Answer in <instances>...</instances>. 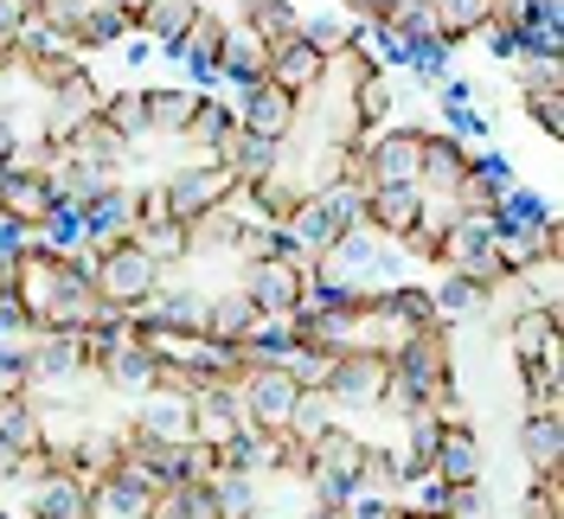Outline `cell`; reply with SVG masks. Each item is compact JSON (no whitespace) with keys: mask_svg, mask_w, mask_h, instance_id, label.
<instances>
[{"mask_svg":"<svg viewBox=\"0 0 564 519\" xmlns=\"http://www.w3.org/2000/svg\"><path fill=\"white\" fill-rule=\"evenodd\" d=\"M443 519H494L488 482H462V487H449V500H443Z\"/></svg>","mask_w":564,"mask_h":519,"instance_id":"681fc988","label":"cell"},{"mask_svg":"<svg viewBox=\"0 0 564 519\" xmlns=\"http://www.w3.org/2000/svg\"><path fill=\"white\" fill-rule=\"evenodd\" d=\"M430 13H436V33L449 45H468L494 20V0H430Z\"/></svg>","mask_w":564,"mask_h":519,"instance_id":"836d02e7","label":"cell"},{"mask_svg":"<svg viewBox=\"0 0 564 519\" xmlns=\"http://www.w3.org/2000/svg\"><path fill=\"white\" fill-rule=\"evenodd\" d=\"M257 327H263V309L250 302L245 289H225V295H212L206 302V340L245 346V340H257Z\"/></svg>","mask_w":564,"mask_h":519,"instance_id":"d6986e66","label":"cell"},{"mask_svg":"<svg viewBox=\"0 0 564 519\" xmlns=\"http://www.w3.org/2000/svg\"><path fill=\"white\" fill-rule=\"evenodd\" d=\"M20 7H26V13H33V7H39V0H20Z\"/></svg>","mask_w":564,"mask_h":519,"instance_id":"be15d7a7","label":"cell"},{"mask_svg":"<svg viewBox=\"0 0 564 519\" xmlns=\"http://www.w3.org/2000/svg\"><path fill=\"white\" fill-rule=\"evenodd\" d=\"M295 519H347V513H327V507H302Z\"/></svg>","mask_w":564,"mask_h":519,"instance_id":"91938a15","label":"cell"},{"mask_svg":"<svg viewBox=\"0 0 564 519\" xmlns=\"http://www.w3.org/2000/svg\"><path fill=\"white\" fill-rule=\"evenodd\" d=\"M20 26H26V7H20V0H0V39L13 45V39H20Z\"/></svg>","mask_w":564,"mask_h":519,"instance_id":"6f0895ef","label":"cell"},{"mask_svg":"<svg viewBox=\"0 0 564 519\" xmlns=\"http://www.w3.org/2000/svg\"><path fill=\"white\" fill-rule=\"evenodd\" d=\"M321 65H327V58H321L308 39H289V45H276V52H270V84H276V90H289L295 104H308V97L321 90Z\"/></svg>","mask_w":564,"mask_h":519,"instance_id":"ffe728a7","label":"cell"},{"mask_svg":"<svg viewBox=\"0 0 564 519\" xmlns=\"http://www.w3.org/2000/svg\"><path fill=\"white\" fill-rule=\"evenodd\" d=\"M129 238H135V186L109 180L84 206V250H109V244H129Z\"/></svg>","mask_w":564,"mask_h":519,"instance_id":"8992f818","label":"cell"},{"mask_svg":"<svg viewBox=\"0 0 564 519\" xmlns=\"http://www.w3.org/2000/svg\"><path fill=\"white\" fill-rule=\"evenodd\" d=\"M97 116H104L129 148L148 141V90H135V84H129V90H104V109H97Z\"/></svg>","mask_w":564,"mask_h":519,"instance_id":"8d00e7d4","label":"cell"},{"mask_svg":"<svg viewBox=\"0 0 564 519\" xmlns=\"http://www.w3.org/2000/svg\"><path fill=\"white\" fill-rule=\"evenodd\" d=\"M193 13H199V0H141V39L154 52H174L180 33L193 26Z\"/></svg>","mask_w":564,"mask_h":519,"instance_id":"4dcf8cb0","label":"cell"},{"mask_svg":"<svg viewBox=\"0 0 564 519\" xmlns=\"http://www.w3.org/2000/svg\"><path fill=\"white\" fill-rule=\"evenodd\" d=\"M359 455H366V436L347 430V423H327L315 443H308V468H321V475H347V482H352Z\"/></svg>","mask_w":564,"mask_h":519,"instance_id":"f1b7e54d","label":"cell"},{"mask_svg":"<svg viewBox=\"0 0 564 519\" xmlns=\"http://www.w3.org/2000/svg\"><path fill=\"white\" fill-rule=\"evenodd\" d=\"M340 231H347V225H340V218H334V212L321 206V199H308V206L295 212V225H289V238L302 244V250H308V257H327V250H334V244H340Z\"/></svg>","mask_w":564,"mask_h":519,"instance_id":"f35d334b","label":"cell"},{"mask_svg":"<svg viewBox=\"0 0 564 519\" xmlns=\"http://www.w3.org/2000/svg\"><path fill=\"white\" fill-rule=\"evenodd\" d=\"M500 340H507V359L513 366H527L539 359L545 346H558V309H520L500 321Z\"/></svg>","mask_w":564,"mask_h":519,"instance_id":"cb8c5ba5","label":"cell"},{"mask_svg":"<svg viewBox=\"0 0 564 519\" xmlns=\"http://www.w3.org/2000/svg\"><path fill=\"white\" fill-rule=\"evenodd\" d=\"M411 519H443V513H411Z\"/></svg>","mask_w":564,"mask_h":519,"instance_id":"6125c7cd","label":"cell"},{"mask_svg":"<svg viewBox=\"0 0 564 519\" xmlns=\"http://www.w3.org/2000/svg\"><path fill=\"white\" fill-rule=\"evenodd\" d=\"M430 302H436V321H443V327H462V321H481V314H488V289H475V282L456 277V270H443L436 289H430Z\"/></svg>","mask_w":564,"mask_h":519,"instance_id":"83f0119b","label":"cell"},{"mask_svg":"<svg viewBox=\"0 0 564 519\" xmlns=\"http://www.w3.org/2000/svg\"><path fill=\"white\" fill-rule=\"evenodd\" d=\"M398 366H411L417 379H456V327H423V334H411V346L398 353Z\"/></svg>","mask_w":564,"mask_h":519,"instance_id":"4316f807","label":"cell"},{"mask_svg":"<svg viewBox=\"0 0 564 519\" xmlns=\"http://www.w3.org/2000/svg\"><path fill=\"white\" fill-rule=\"evenodd\" d=\"M231 116H238V129H250V136L289 141V136H295V122H302V104L263 77V84H250V90H238V97H231Z\"/></svg>","mask_w":564,"mask_h":519,"instance_id":"5b68a950","label":"cell"},{"mask_svg":"<svg viewBox=\"0 0 564 519\" xmlns=\"http://www.w3.org/2000/svg\"><path fill=\"white\" fill-rule=\"evenodd\" d=\"M26 77H33L39 90H45V97H52V90H58V84H65V77H77V52H70V45H52V52H33V58H26Z\"/></svg>","mask_w":564,"mask_h":519,"instance_id":"ee69618b","label":"cell"},{"mask_svg":"<svg viewBox=\"0 0 564 519\" xmlns=\"http://www.w3.org/2000/svg\"><path fill=\"white\" fill-rule=\"evenodd\" d=\"M238 20H245L250 33L276 52V45L295 39V0H245V7H238Z\"/></svg>","mask_w":564,"mask_h":519,"instance_id":"d590c367","label":"cell"},{"mask_svg":"<svg viewBox=\"0 0 564 519\" xmlns=\"http://www.w3.org/2000/svg\"><path fill=\"white\" fill-rule=\"evenodd\" d=\"M430 475L436 482H488V450H481V436H475V423H443V443H436V462H430Z\"/></svg>","mask_w":564,"mask_h":519,"instance_id":"4fadbf2b","label":"cell"},{"mask_svg":"<svg viewBox=\"0 0 564 519\" xmlns=\"http://www.w3.org/2000/svg\"><path fill=\"white\" fill-rule=\"evenodd\" d=\"M327 423H334V404H327V391H302V398H295V411H289V423H282V430H295L302 443H315V436L327 430Z\"/></svg>","mask_w":564,"mask_h":519,"instance_id":"7dc6e473","label":"cell"},{"mask_svg":"<svg viewBox=\"0 0 564 519\" xmlns=\"http://www.w3.org/2000/svg\"><path fill=\"white\" fill-rule=\"evenodd\" d=\"M206 289H193V282H161L154 289V302L141 309V321H154V327H186V334H206Z\"/></svg>","mask_w":564,"mask_h":519,"instance_id":"7402d4cb","label":"cell"},{"mask_svg":"<svg viewBox=\"0 0 564 519\" xmlns=\"http://www.w3.org/2000/svg\"><path fill=\"white\" fill-rule=\"evenodd\" d=\"M135 430L154 436V443H193V398H174V391H148L135 411Z\"/></svg>","mask_w":564,"mask_h":519,"instance_id":"484cf974","label":"cell"},{"mask_svg":"<svg viewBox=\"0 0 564 519\" xmlns=\"http://www.w3.org/2000/svg\"><path fill=\"white\" fill-rule=\"evenodd\" d=\"M231 129H238L231 104H225V97H199V109H193V122H186V136H180V141H186V148H199V154H212Z\"/></svg>","mask_w":564,"mask_h":519,"instance_id":"ab89813d","label":"cell"},{"mask_svg":"<svg viewBox=\"0 0 564 519\" xmlns=\"http://www.w3.org/2000/svg\"><path fill=\"white\" fill-rule=\"evenodd\" d=\"M270 77V45L250 33L245 20H225V45H218V84L231 90H250Z\"/></svg>","mask_w":564,"mask_h":519,"instance_id":"8fae6325","label":"cell"},{"mask_svg":"<svg viewBox=\"0 0 564 519\" xmlns=\"http://www.w3.org/2000/svg\"><path fill=\"white\" fill-rule=\"evenodd\" d=\"M26 513L33 519H97V500L77 475H52V482L26 487Z\"/></svg>","mask_w":564,"mask_h":519,"instance_id":"d4e9b609","label":"cell"},{"mask_svg":"<svg viewBox=\"0 0 564 519\" xmlns=\"http://www.w3.org/2000/svg\"><path fill=\"white\" fill-rule=\"evenodd\" d=\"M513 443H520V455L532 462V475L558 468V462H564V417L558 411H520V423H513Z\"/></svg>","mask_w":564,"mask_h":519,"instance_id":"603a6c76","label":"cell"},{"mask_svg":"<svg viewBox=\"0 0 564 519\" xmlns=\"http://www.w3.org/2000/svg\"><path fill=\"white\" fill-rule=\"evenodd\" d=\"M104 109V84L90 77V71H77V77H65L58 90H52V104H45V141H65L84 116H97Z\"/></svg>","mask_w":564,"mask_h":519,"instance_id":"2e32d148","label":"cell"},{"mask_svg":"<svg viewBox=\"0 0 564 519\" xmlns=\"http://www.w3.org/2000/svg\"><path fill=\"white\" fill-rule=\"evenodd\" d=\"M238 398H245L250 430H282L302 391H295V379H289V372H276V366H263V372H250V379L238 385Z\"/></svg>","mask_w":564,"mask_h":519,"instance_id":"7c38bea8","label":"cell"},{"mask_svg":"<svg viewBox=\"0 0 564 519\" xmlns=\"http://www.w3.org/2000/svg\"><path fill=\"white\" fill-rule=\"evenodd\" d=\"M218 45H225V13L199 7V13H193V26L180 33V45L167 52V58L186 71V84H193L199 97H218Z\"/></svg>","mask_w":564,"mask_h":519,"instance_id":"3957f363","label":"cell"},{"mask_svg":"<svg viewBox=\"0 0 564 519\" xmlns=\"http://www.w3.org/2000/svg\"><path fill=\"white\" fill-rule=\"evenodd\" d=\"M417 218H423V193H417V186H372V193H366V218H359V225H366L372 238L398 244L411 225H417Z\"/></svg>","mask_w":564,"mask_h":519,"instance_id":"5bb4252c","label":"cell"},{"mask_svg":"<svg viewBox=\"0 0 564 519\" xmlns=\"http://www.w3.org/2000/svg\"><path fill=\"white\" fill-rule=\"evenodd\" d=\"M352 500H359V487H352L347 475H321V468H308V507H327V513H347Z\"/></svg>","mask_w":564,"mask_h":519,"instance_id":"c3c4849f","label":"cell"},{"mask_svg":"<svg viewBox=\"0 0 564 519\" xmlns=\"http://www.w3.org/2000/svg\"><path fill=\"white\" fill-rule=\"evenodd\" d=\"M141 519H193L186 513V487H161L154 500H148V513Z\"/></svg>","mask_w":564,"mask_h":519,"instance_id":"11a10c76","label":"cell"},{"mask_svg":"<svg viewBox=\"0 0 564 519\" xmlns=\"http://www.w3.org/2000/svg\"><path fill=\"white\" fill-rule=\"evenodd\" d=\"M58 148H65L70 161L97 167V173H116L122 161H129V154H135V148H129L122 136H116V129H109L104 116H84V122H77V129H70L65 141H58Z\"/></svg>","mask_w":564,"mask_h":519,"instance_id":"ac0fdd59","label":"cell"},{"mask_svg":"<svg viewBox=\"0 0 564 519\" xmlns=\"http://www.w3.org/2000/svg\"><path fill=\"white\" fill-rule=\"evenodd\" d=\"M238 289H245V295H250V302H257L263 314H289L295 302H302V289H308V277H302L295 263H282V257H270V263H250Z\"/></svg>","mask_w":564,"mask_h":519,"instance_id":"9a60e30c","label":"cell"},{"mask_svg":"<svg viewBox=\"0 0 564 519\" xmlns=\"http://www.w3.org/2000/svg\"><path fill=\"white\" fill-rule=\"evenodd\" d=\"M386 33H398L404 45H417V39H436V13H430V0H398L386 20ZM411 58V52H404Z\"/></svg>","mask_w":564,"mask_h":519,"instance_id":"f6af8a7d","label":"cell"},{"mask_svg":"<svg viewBox=\"0 0 564 519\" xmlns=\"http://www.w3.org/2000/svg\"><path fill=\"white\" fill-rule=\"evenodd\" d=\"M154 494H161V482H154V475L141 468L135 455H122V462H116V468L104 475V487H97V519H104V513H116V519H141Z\"/></svg>","mask_w":564,"mask_h":519,"instance_id":"30bf717a","label":"cell"},{"mask_svg":"<svg viewBox=\"0 0 564 519\" xmlns=\"http://www.w3.org/2000/svg\"><path fill=\"white\" fill-rule=\"evenodd\" d=\"M212 507H218V519H257V507H263V482L257 475H212Z\"/></svg>","mask_w":564,"mask_h":519,"instance_id":"e575fe53","label":"cell"},{"mask_svg":"<svg viewBox=\"0 0 564 519\" xmlns=\"http://www.w3.org/2000/svg\"><path fill=\"white\" fill-rule=\"evenodd\" d=\"M347 519H411L404 513V500H386V494H359L347 507Z\"/></svg>","mask_w":564,"mask_h":519,"instance_id":"db71d44e","label":"cell"},{"mask_svg":"<svg viewBox=\"0 0 564 519\" xmlns=\"http://www.w3.org/2000/svg\"><path fill=\"white\" fill-rule=\"evenodd\" d=\"M135 244L154 257V263H161V277H167V270H180V263H193V257H186V225H174V218H167V225H141Z\"/></svg>","mask_w":564,"mask_h":519,"instance_id":"b9f144b4","label":"cell"},{"mask_svg":"<svg viewBox=\"0 0 564 519\" xmlns=\"http://www.w3.org/2000/svg\"><path fill=\"white\" fill-rule=\"evenodd\" d=\"M475 39L488 45V58H500V65H513V58H520V26H507V20H488Z\"/></svg>","mask_w":564,"mask_h":519,"instance_id":"f5cc1de1","label":"cell"},{"mask_svg":"<svg viewBox=\"0 0 564 519\" xmlns=\"http://www.w3.org/2000/svg\"><path fill=\"white\" fill-rule=\"evenodd\" d=\"M238 193V180L218 167V161H199V167H174V173H161V199H167V218H199V212L212 206H225Z\"/></svg>","mask_w":564,"mask_h":519,"instance_id":"7a4b0ae2","label":"cell"},{"mask_svg":"<svg viewBox=\"0 0 564 519\" xmlns=\"http://www.w3.org/2000/svg\"><path fill=\"white\" fill-rule=\"evenodd\" d=\"M218 468H225V475H257V482H263V475H270V430H238V436H225V443H218Z\"/></svg>","mask_w":564,"mask_h":519,"instance_id":"d6a6232c","label":"cell"},{"mask_svg":"<svg viewBox=\"0 0 564 519\" xmlns=\"http://www.w3.org/2000/svg\"><path fill=\"white\" fill-rule=\"evenodd\" d=\"M161 282H167V277H161V263H154L135 238L97 250V295H104V309L141 314L148 302H154V289H161Z\"/></svg>","mask_w":564,"mask_h":519,"instance_id":"6da1fadb","label":"cell"},{"mask_svg":"<svg viewBox=\"0 0 564 519\" xmlns=\"http://www.w3.org/2000/svg\"><path fill=\"white\" fill-rule=\"evenodd\" d=\"M347 104H352V116L366 122V136H379V129H386V116L398 109V90H391V77L379 71V77H366V84L352 90Z\"/></svg>","mask_w":564,"mask_h":519,"instance_id":"60d3db41","label":"cell"},{"mask_svg":"<svg viewBox=\"0 0 564 519\" xmlns=\"http://www.w3.org/2000/svg\"><path fill=\"white\" fill-rule=\"evenodd\" d=\"M436 116H443V136H456L462 148L468 141L488 148L494 141V122H488V109H481V84H468V77H449L436 90Z\"/></svg>","mask_w":564,"mask_h":519,"instance_id":"ba28073f","label":"cell"},{"mask_svg":"<svg viewBox=\"0 0 564 519\" xmlns=\"http://www.w3.org/2000/svg\"><path fill=\"white\" fill-rule=\"evenodd\" d=\"M193 109H199V90L193 84H161V90H148V136H186V122H193Z\"/></svg>","mask_w":564,"mask_h":519,"instance_id":"f546056e","label":"cell"},{"mask_svg":"<svg viewBox=\"0 0 564 519\" xmlns=\"http://www.w3.org/2000/svg\"><path fill=\"white\" fill-rule=\"evenodd\" d=\"M352 487H359V494H386V500H398V494H404V455L386 450V443H366L359 468H352Z\"/></svg>","mask_w":564,"mask_h":519,"instance_id":"1f68e13d","label":"cell"},{"mask_svg":"<svg viewBox=\"0 0 564 519\" xmlns=\"http://www.w3.org/2000/svg\"><path fill=\"white\" fill-rule=\"evenodd\" d=\"M315 199H321L327 212H334V218H340L347 231L359 225V218H366V193H359V186H347V180H334V186H321Z\"/></svg>","mask_w":564,"mask_h":519,"instance_id":"f907efd6","label":"cell"},{"mask_svg":"<svg viewBox=\"0 0 564 519\" xmlns=\"http://www.w3.org/2000/svg\"><path fill=\"white\" fill-rule=\"evenodd\" d=\"M7 282H13V257H0V295H7Z\"/></svg>","mask_w":564,"mask_h":519,"instance_id":"94428289","label":"cell"},{"mask_svg":"<svg viewBox=\"0 0 564 519\" xmlns=\"http://www.w3.org/2000/svg\"><path fill=\"white\" fill-rule=\"evenodd\" d=\"M13 148H20V122H13V109L0 104V167L13 161Z\"/></svg>","mask_w":564,"mask_h":519,"instance_id":"680465c9","label":"cell"},{"mask_svg":"<svg viewBox=\"0 0 564 519\" xmlns=\"http://www.w3.org/2000/svg\"><path fill=\"white\" fill-rule=\"evenodd\" d=\"M58 206L52 180L45 173H20V167H0V218H13L20 231H39Z\"/></svg>","mask_w":564,"mask_h":519,"instance_id":"9c48e42d","label":"cell"},{"mask_svg":"<svg viewBox=\"0 0 564 519\" xmlns=\"http://www.w3.org/2000/svg\"><path fill=\"white\" fill-rule=\"evenodd\" d=\"M520 109H527L532 122H539V136H552V141H558V116H564L558 90H532V97H520Z\"/></svg>","mask_w":564,"mask_h":519,"instance_id":"816d5d0a","label":"cell"},{"mask_svg":"<svg viewBox=\"0 0 564 519\" xmlns=\"http://www.w3.org/2000/svg\"><path fill=\"white\" fill-rule=\"evenodd\" d=\"M295 39H308V45H315L321 58H327V52H340V45H347L352 39V20L347 13H295Z\"/></svg>","mask_w":564,"mask_h":519,"instance_id":"7bdbcfd3","label":"cell"},{"mask_svg":"<svg viewBox=\"0 0 564 519\" xmlns=\"http://www.w3.org/2000/svg\"><path fill=\"white\" fill-rule=\"evenodd\" d=\"M404 71L417 77L423 90H443V84L456 77V45H449L443 33H436V39H417V45H411V58H404Z\"/></svg>","mask_w":564,"mask_h":519,"instance_id":"74e56055","label":"cell"},{"mask_svg":"<svg viewBox=\"0 0 564 519\" xmlns=\"http://www.w3.org/2000/svg\"><path fill=\"white\" fill-rule=\"evenodd\" d=\"M250 417H245V398L231 391V385H199L193 391V436L199 443H225V436H238Z\"/></svg>","mask_w":564,"mask_h":519,"instance_id":"e0dca14e","label":"cell"},{"mask_svg":"<svg viewBox=\"0 0 564 519\" xmlns=\"http://www.w3.org/2000/svg\"><path fill=\"white\" fill-rule=\"evenodd\" d=\"M468 154H475V148H462L456 136L423 129V161H417V193L423 199H449L462 180H468Z\"/></svg>","mask_w":564,"mask_h":519,"instance_id":"52a82bcc","label":"cell"},{"mask_svg":"<svg viewBox=\"0 0 564 519\" xmlns=\"http://www.w3.org/2000/svg\"><path fill=\"white\" fill-rule=\"evenodd\" d=\"M391 7H398V0H347V20L352 26H386Z\"/></svg>","mask_w":564,"mask_h":519,"instance_id":"9f6ffc18","label":"cell"},{"mask_svg":"<svg viewBox=\"0 0 564 519\" xmlns=\"http://www.w3.org/2000/svg\"><path fill=\"white\" fill-rule=\"evenodd\" d=\"M507 71H513V90H520V97H532V90H558L564 84V58H527V52H520Z\"/></svg>","mask_w":564,"mask_h":519,"instance_id":"bcb514c9","label":"cell"},{"mask_svg":"<svg viewBox=\"0 0 564 519\" xmlns=\"http://www.w3.org/2000/svg\"><path fill=\"white\" fill-rule=\"evenodd\" d=\"M386 372L391 359L379 353H366V346H352V353H334V366H327V404H352V411H372L379 404V391H386Z\"/></svg>","mask_w":564,"mask_h":519,"instance_id":"277c9868","label":"cell"},{"mask_svg":"<svg viewBox=\"0 0 564 519\" xmlns=\"http://www.w3.org/2000/svg\"><path fill=\"white\" fill-rule=\"evenodd\" d=\"M276 141H263V136H250V129H231V136L218 141V148H212L206 161H218V167L231 173V180H238V186H250V180H263V173L276 167Z\"/></svg>","mask_w":564,"mask_h":519,"instance_id":"44dd1931","label":"cell"}]
</instances>
